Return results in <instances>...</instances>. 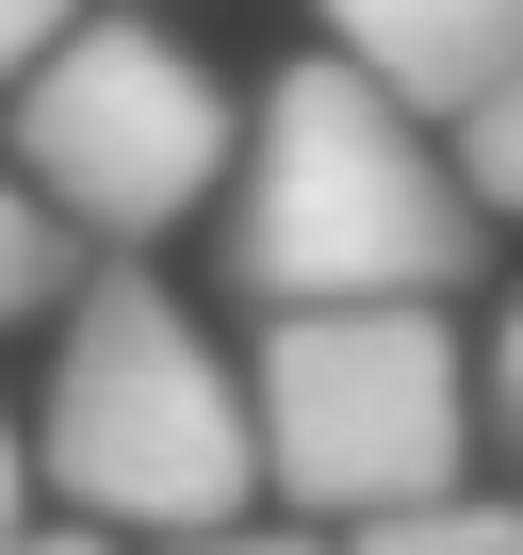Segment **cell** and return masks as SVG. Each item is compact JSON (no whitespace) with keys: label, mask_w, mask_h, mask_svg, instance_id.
<instances>
[{"label":"cell","mask_w":523,"mask_h":555,"mask_svg":"<svg viewBox=\"0 0 523 555\" xmlns=\"http://www.w3.org/2000/svg\"><path fill=\"white\" fill-rule=\"evenodd\" d=\"M229 278L262 311H442L474 278V180L425 147V115L377 66H279L245 115Z\"/></svg>","instance_id":"6da1fadb"},{"label":"cell","mask_w":523,"mask_h":555,"mask_svg":"<svg viewBox=\"0 0 523 555\" xmlns=\"http://www.w3.org/2000/svg\"><path fill=\"white\" fill-rule=\"evenodd\" d=\"M50 490L115 539H213L279 490L262 457V376H229L196 344V311L115 245L82 295H66V360H50Z\"/></svg>","instance_id":"7a4b0ae2"},{"label":"cell","mask_w":523,"mask_h":555,"mask_svg":"<svg viewBox=\"0 0 523 555\" xmlns=\"http://www.w3.org/2000/svg\"><path fill=\"white\" fill-rule=\"evenodd\" d=\"M262 457L311 522L442 506L474 457V360L442 311H262Z\"/></svg>","instance_id":"3957f363"},{"label":"cell","mask_w":523,"mask_h":555,"mask_svg":"<svg viewBox=\"0 0 523 555\" xmlns=\"http://www.w3.org/2000/svg\"><path fill=\"white\" fill-rule=\"evenodd\" d=\"M17 180L99 229V245H148L180 229L213 180H229V82L164 34V17H82L34 82H17Z\"/></svg>","instance_id":"277c9868"},{"label":"cell","mask_w":523,"mask_h":555,"mask_svg":"<svg viewBox=\"0 0 523 555\" xmlns=\"http://www.w3.org/2000/svg\"><path fill=\"white\" fill-rule=\"evenodd\" d=\"M328 50L377 66L409 115H474L490 82H523V0H311Z\"/></svg>","instance_id":"5b68a950"},{"label":"cell","mask_w":523,"mask_h":555,"mask_svg":"<svg viewBox=\"0 0 523 555\" xmlns=\"http://www.w3.org/2000/svg\"><path fill=\"white\" fill-rule=\"evenodd\" d=\"M344 555H523V506H377V522H344Z\"/></svg>","instance_id":"8992f818"},{"label":"cell","mask_w":523,"mask_h":555,"mask_svg":"<svg viewBox=\"0 0 523 555\" xmlns=\"http://www.w3.org/2000/svg\"><path fill=\"white\" fill-rule=\"evenodd\" d=\"M66 261H82V245H66V212H50L17 164H0V327H17V311H50V295H66Z\"/></svg>","instance_id":"52a82bcc"},{"label":"cell","mask_w":523,"mask_h":555,"mask_svg":"<svg viewBox=\"0 0 523 555\" xmlns=\"http://www.w3.org/2000/svg\"><path fill=\"white\" fill-rule=\"evenodd\" d=\"M458 180H474V212H523V82H490L458 115Z\"/></svg>","instance_id":"ba28073f"},{"label":"cell","mask_w":523,"mask_h":555,"mask_svg":"<svg viewBox=\"0 0 523 555\" xmlns=\"http://www.w3.org/2000/svg\"><path fill=\"white\" fill-rule=\"evenodd\" d=\"M82 17H99V0H0V82H34V66H50Z\"/></svg>","instance_id":"9c48e42d"},{"label":"cell","mask_w":523,"mask_h":555,"mask_svg":"<svg viewBox=\"0 0 523 555\" xmlns=\"http://www.w3.org/2000/svg\"><path fill=\"white\" fill-rule=\"evenodd\" d=\"M164 555H328V539H295V522H213V539H164Z\"/></svg>","instance_id":"30bf717a"},{"label":"cell","mask_w":523,"mask_h":555,"mask_svg":"<svg viewBox=\"0 0 523 555\" xmlns=\"http://www.w3.org/2000/svg\"><path fill=\"white\" fill-rule=\"evenodd\" d=\"M0 555H115V522H17Z\"/></svg>","instance_id":"8fae6325"},{"label":"cell","mask_w":523,"mask_h":555,"mask_svg":"<svg viewBox=\"0 0 523 555\" xmlns=\"http://www.w3.org/2000/svg\"><path fill=\"white\" fill-rule=\"evenodd\" d=\"M490 392H507V441H523V295H507V327H490Z\"/></svg>","instance_id":"7c38bea8"},{"label":"cell","mask_w":523,"mask_h":555,"mask_svg":"<svg viewBox=\"0 0 523 555\" xmlns=\"http://www.w3.org/2000/svg\"><path fill=\"white\" fill-rule=\"evenodd\" d=\"M17 474H34V457H17V425H0V539H17Z\"/></svg>","instance_id":"4fadbf2b"}]
</instances>
